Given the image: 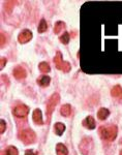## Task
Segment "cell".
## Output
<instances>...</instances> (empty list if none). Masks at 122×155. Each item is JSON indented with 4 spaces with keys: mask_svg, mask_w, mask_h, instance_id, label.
Masks as SVG:
<instances>
[{
    "mask_svg": "<svg viewBox=\"0 0 122 155\" xmlns=\"http://www.w3.org/2000/svg\"><path fill=\"white\" fill-rule=\"evenodd\" d=\"M60 41L62 42V44H64V45H67L69 42V34L67 33V32H64L63 34L60 36Z\"/></svg>",
    "mask_w": 122,
    "mask_h": 155,
    "instance_id": "44dd1931",
    "label": "cell"
},
{
    "mask_svg": "<svg viewBox=\"0 0 122 155\" xmlns=\"http://www.w3.org/2000/svg\"><path fill=\"white\" fill-rule=\"evenodd\" d=\"M64 28H65V24H64V22L58 21L55 24V27H54V32H55L56 34H58L59 32H61Z\"/></svg>",
    "mask_w": 122,
    "mask_h": 155,
    "instance_id": "e0dca14e",
    "label": "cell"
},
{
    "mask_svg": "<svg viewBox=\"0 0 122 155\" xmlns=\"http://www.w3.org/2000/svg\"><path fill=\"white\" fill-rule=\"evenodd\" d=\"M32 39V32L28 29H25L18 36V41L20 44H26V42L30 41Z\"/></svg>",
    "mask_w": 122,
    "mask_h": 155,
    "instance_id": "52a82bcc",
    "label": "cell"
},
{
    "mask_svg": "<svg viewBox=\"0 0 122 155\" xmlns=\"http://www.w3.org/2000/svg\"><path fill=\"white\" fill-rule=\"evenodd\" d=\"M20 139L24 144H32L35 142L36 140V134L34 131H32L31 129H24L20 132Z\"/></svg>",
    "mask_w": 122,
    "mask_h": 155,
    "instance_id": "277c9868",
    "label": "cell"
},
{
    "mask_svg": "<svg viewBox=\"0 0 122 155\" xmlns=\"http://www.w3.org/2000/svg\"><path fill=\"white\" fill-rule=\"evenodd\" d=\"M35 154H37V152H34L33 150H31V149L27 150V151L25 152V155H35Z\"/></svg>",
    "mask_w": 122,
    "mask_h": 155,
    "instance_id": "d4e9b609",
    "label": "cell"
},
{
    "mask_svg": "<svg viewBox=\"0 0 122 155\" xmlns=\"http://www.w3.org/2000/svg\"><path fill=\"white\" fill-rule=\"evenodd\" d=\"M4 42H5V37H4V34H0V45L1 46H3Z\"/></svg>",
    "mask_w": 122,
    "mask_h": 155,
    "instance_id": "cb8c5ba5",
    "label": "cell"
},
{
    "mask_svg": "<svg viewBox=\"0 0 122 155\" xmlns=\"http://www.w3.org/2000/svg\"><path fill=\"white\" fill-rule=\"evenodd\" d=\"M60 112H61L62 116L67 117V116H69L71 113V107L69 104H63V106L61 107Z\"/></svg>",
    "mask_w": 122,
    "mask_h": 155,
    "instance_id": "2e32d148",
    "label": "cell"
},
{
    "mask_svg": "<svg viewBox=\"0 0 122 155\" xmlns=\"http://www.w3.org/2000/svg\"><path fill=\"white\" fill-rule=\"evenodd\" d=\"M50 82H51V78L48 77V76H41L37 79V83H38L39 86H41V87L49 86Z\"/></svg>",
    "mask_w": 122,
    "mask_h": 155,
    "instance_id": "8fae6325",
    "label": "cell"
},
{
    "mask_svg": "<svg viewBox=\"0 0 122 155\" xmlns=\"http://www.w3.org/2000/svg\"><path fill=\"white\" fill-rule=\"evenodd\" d=\"M110 115V112H109L108 109H104V107H101V109L98 110L97 112V117L99 120H106Z\"/></svg>",
    "mask_w": 122,
    "mask_h": 155,
    "instance_id": "4fadbf2b",
    "label": "cell"
},
{
    "mask_svg": "<svg viewBox=\"0 0 122 155\" xmlns=\"http://www.w3.org/2000/svg\"><path fill=\"white\" fill-rule=\"evenodd\" d=\"M83 125L88 129H94L95 128V121H94L93 117L88 116L87 118L83 121Z\"/></svg>",
    "mask_w": 122,
    "mask_h": 155,
    "instance_id": "30bf717a",
    "label": "cell"
},
{
    "mask_svg": "<svg viewBox=\"0 0 122 155\" xmlns=\"http://www.w3.org/2000/svg\"><path fill=\"white\" fill-rule=\"evenodd\" d=\"M47 29H48V25H47L46 20H41V23L38 25V32L39 33H43V32H46Z\"/></svg>",
    "mask_w": 122,
    "mask_h": 155,
    "instance_id": "ffe728a7",
    "label": "cell"
},
{
    "mask_svg": "<svg viewBox=\"0 0 122 155\" xmlns=\"http://www.w3.org/2000/svg\"><path fill=\"white\" fill-rule=\"evenodd\" d=\"M14 76L16 79H18V80H23L26 78L27 72L22 66H16L14 69Z\"/></svg>",
    "mask_w": 122,
    "mask_h": 155,
    "instance_id": "ba28073f",
    "label": "cell"
},
{
    "mask_svg": "<svg viewBox=\"0 0 122 155\" xmlns=\"http://www.w3.org/2000/svg\"><path fill=\"white\" fill-rule=\"evenodd\" d=\"M111 94L113 97H116V98H121L122 97V87L119 86V85H116V86L113 87L111 91Z\"/></svg>",
    "mask_w": 122,
    "mask_h": 155,
    "instance_id": "7c38bea8",
    "label": "cell"
},
{
    "mask_svg": "<svg viewBox=\"0 0 122 155\" xmlns=\"http://www.w3.org/2000/svg\"><path fill=\"white\" fill-rule=\"evenodd\" d=\"M5 128H6L5 122H4L3 120H1V121H0V134H3V132L5 131Z\"/></svg>",
    "mask_w": 122,
    "mask_h": 155,
    "instance_id": "7402d4cb",
    "label": "cell"
},
{
    "mask_svg": "<svg viewBox=\"0 0 122 155\" xmlns=\"http://www.w3.org/2000/svg\"><path fill=\"white\" fill-rule=\"evenodd\" d=\"M120 155H122V151H121V152H120Z\"/></svg>",
    "mask_w": 122,
    "mask_h": 155,
    "instance_id": "484cf974",
    "label": "cell"
},
{
    "mask_svg": "<svg viewBox=\"0 0 122 155\" xmlns=\"http://www.w3.org/2000/svg\"><path fill=\"white\" fill-rule=\"evenodd\" d=\"M29 112V107L25 104H21V106H18L14 109V115L16 117H19V118H24V117L27 116Z\"/></svg>",
    "mask_w": 122,
    "mask_h": 155,
    "instance_id": "8992f818",
    "label": "cell"
},
{
    "mask_svg": "<svg viewBox=\"0 0 122 155\" xmlns=\"http://www.w3.org/2000/svg\"><path fill=\"white\" fill-rule=\"evenodd\" d=\"M59 101H60V95L58 93H54L51 96V98L49 99L48 104H47V122H50L52 113L54 112V110H55L57 104H59Z\"/></svg>",
    "mask_w": 122,
    "mask_h": 155,
    "instance_id": "7a4b0ae2",
    "label": "cell"
},
{
    "mask_svg": "<svg viewBox=\"0 0 122 155\" xmlns=\"http://www.w3.org/2000/svg\"><path fill=\"white\" fill-rule=\"evenodd\" d=\"M38 68L41 72H50L51 71V67H50V65L47 63V62H41L39 65H38Z\"/></svg>",
    "mask_w": 122,
    "mask_h": 155,
    "instance_id": "ac0fdd59",
    "label": "cell"
},
{
    "mask_svg": "<svg viewBox=\"0 0 122 155\" xmlns=\"http://www.w3.org/2000/svg\"><path fill=\"white\" fill-rule=\"evenodd\" d=\"M5 63H6V59L1 58V60H0V68H3L5 66Z\"/></svg>",
    "mask_w": 122,
    "mask_h": 155,
    "instance_id": "603a6c76",
    "label": "cell"
},
{
    "mask_svg": "<svg viewBox=\"0 0 122 155\" xmlns=\"http://www.w3.org/2000/svg\"><path fill=\"white\" fill-rule=\"evenodd\" d=\"M54 130H55V134L57 136H61L64 132V130H65V125H64L63 123L58 122V123H56L55 125H54Z\"/></svg>",
    "mask_w": 122,
    "mask_h": 155,
    "instance_id": "9a60e30c",
    "label": "cell"
},
{
    "mask_svg": "<svg viewBox=\"0 0 122 155\" xmlns=\"http://www.w3.org/2000/svg\"><path fill=\"white\" fill-rule=\"evenodd\" d=\"M92 144H93V142H92L90 137H85L81 142V144H80V151H81V153L83 155H88L91 150Z\"/></svg>",
    "mask_w": 122,
    "mask_h": 155,
    "instance_id": "5b68a950",
    "label": "cell"
},
{
    "mask_svg": "<svg viewBox=\"0 0 122 155\" xmlns=\"http://www.w3.org/2000/svg\"><path fill=\"white\" fill-rule=\"evenodd\" d=\"M101 136L106 141L113 142L117 137V134H118V128L116 125H108L103 126L101 129Z\"/></svg>",
    "mask_w": 122,
    "mask_h": 155,
    "instance_id": "6da1fadb",
    "label": "cell"
},
{
    "mask_svg": "<svg viewBox=\"0 0 122 155\" xmlns=\"http://www.w3.org/2000/svg\"><path fill=\"white\" fill-rule=\"evenodd\" d=\"M4 154L5 155H19L18 149L14 146H9L5 151H4Z\"/></svg>",
    "mask_w": 122,
    "mask_h": 155,
    "instance_id": "d6986e66",
    "label": "cell"
},
{
    "mask_svg": "<svg viewBox=\"0 0 122 155\" xmlns=\"http://www.w3.org/2000/svg\"><path fill=\"white\" fill-rule=\"evenodd\" d=\"M32 118H33L34 123L37 124V125H41V124H44V121H43V114H41V111L39 109L34 110L33 116H32Z\"/></svg>",
    "mask_w": 122,
    "mask_h": 155,
    "instance_id": "9c48e42d",
    "label": "cell"
},
{
    "mask_svg": "<svg viewBox=\"0 0 122 155\" xmlns=\"http://www.w3.org/2000/svg\"><path fill=\"white\" fill-rule=\"evenodd\" d=\"M54 63H55L56 68L59 69V71H62L63 72H68L71 71V64L66 61H63L60 52L56 53V56L54 57Z\"/></svg>",
    "mask_w": 122,
    "mask_h": 155,
    "instance_id": "3957f363",
    "label": "cell"
},
{
    "mask_svg": "<svg viewBox=\"0 0 122 155\" xmlns=\"http://www.w3.org/2000/svg\"><path fill=\"white\" fill-rule=\"evenodd\" d=\"M56 152L57 155H68V151H67V148L64 146L63 144L59 143L57 144L56 146Z\"/></svg>",
    "mask_w": 122,
    "mask_h": 155,
    "instance_id": "5bb4252c",
    "label": "cell"
}]
</instances>
